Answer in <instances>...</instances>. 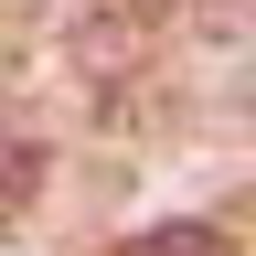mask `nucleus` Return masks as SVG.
<instances>
[{
	"label": "nucleus",
	"instance_id": "obj_1",
	"mask_svg": "<svg viewBox=\"0 0 256 256\" xmlns=\"http://www.w3.org/2000/svg\"><path fill=\"white\" fill-rule=\"evenodd\" d=\"M128 256H224V235L214 224H171V235H139Z\"/></svg>",
	"mask_w": 256,
	"mask_h": 256
},
{
	"label": "nucleus",
	"instance_id": "obj_2",
	"mask_svg": "<svg viewBox=\"0 0 256 256\" xmlns=\"http://www.w3.org/2000/svg\"><path fill=\"white\" fill-rule=\"evenodd\" d=\"M22 182H32V150H11V139H0V214L22 203Z\"/></svg>",
	"mask_w": 256,
	"mask_h": 256
}]
</instances>
